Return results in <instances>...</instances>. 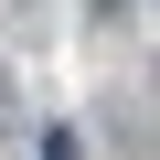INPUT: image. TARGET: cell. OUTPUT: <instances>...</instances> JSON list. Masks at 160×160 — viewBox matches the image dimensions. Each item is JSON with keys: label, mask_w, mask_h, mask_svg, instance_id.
Masks as SVG:
<instances>
[]
</instances>
